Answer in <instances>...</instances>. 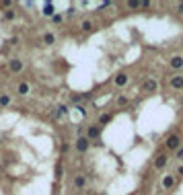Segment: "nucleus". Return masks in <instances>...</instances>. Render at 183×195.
Instances as JSON below:
<instances>
[{
  "instance_id": "nucleus-13",
  "label": "nucleus",
  "mask_w": 183,
  "mask_h": 195,
  "mask_svg": "<svg viewBox=\"0 0 183 195\" xmlns=\"http://www.w3.org/2000/svg\"><path fill=\"white\" fill-rule=\"evenodd\" d=\"M54 41H56V37H54L52 33H45V35H43V43H45V45H52Z\"/></svg>"
},
{
  "instance_id": "nucleus-3",
  "label": "nucleus",
  "mask_w": 183,
  "mask_h": 195,
  "mask_svg": "<svg viewBox=\"0 0 183 195\" xmlns=\"http://www.w3.org/2000/svg\"><path fill=\"white\" fill-rule=\"evenodd\" d=\"M167 162H169V156L167 154L156 156V160H154V168H165V166H167Z\"/></svg>"
},
{
  "instance_id": "nucleus-2",
  "label": "nucleus",
  "mask_w": 183,
  "mask_h": 195,
  "mask_svg": "<svg viewBox=\"0 0 183 195\" xmlns=\"http://www.w3.org/2000/svg\"><path fill=\"white\" fill-rule=\"evenodd\" d=\"M89 144H91V142L87 140V136H80L78 140H76V150H78V152H87V150H89Z\"/></svg>"
},
{
  "instance_id": "nucleus-5",
  "label": "nucleus",
  "mask_w": 183,
  "mask_h": 195,
  "mask_svg": "<svg viewBox=\"0 0 183 195\" xmlns=\"http://www.w3.org/2000/svg\"><path fill=\"white\" fill-rule=\"evenodd\" d=\"M142 88H144V93H154V90L158 88V84H156V80H146Z\"/></svg>"
},
{
  "instance_id": "nucleus-19",
  "label": "nucleus",
  "mask_w": 183,
  "mask_h": 195,
  "mask_svg": "<svg viewBox=\"0 0 183 195\" xmlns=\"http://www.w3.org/2000/svg\"><path fill=\"white\" fill-rule=\"evenodd\" d=\"M4 17H6L8 21H12V19H15V12H12V10H6V12H4Z\"/></svg>"
},
{
  "instance_id": "nucleus-6",
  "label": "nucleus",
  "mask_w": 183,
  "mask_h": 195,
  "mask_svg": "<svg viewBox=\"0 0 183 195\" xmlns=\"http://www.w3.org/2000/svg\"><path fill=\"white\" fill-rule=\"evenodd\" d=\"M171 68H175V70L183 68V58H181V56H175V58H171Z\"/></svg>"
},
{
  "instance_id": "nucleus-4",
  "label": "nucleus",
  "mask_w": 183,
  "mask_h": 195,
  "mask_svg": "<svg viewBox=\"0 0 183 195\" xmlns=\"http://www.w3.org/2000/svg\"><path fill=\"white\" fill-rule=\"evenodd\" d=\"M99 138V127L97 125H89V132H87V140H97Z\"/></svg>"
},
{
  "instance_id": "nucleus-8",
  "label": "nucleus",
  "mask_w": 183,
  "mask_h": 195,
  "mask_svg": "<svg viewBox=\"0 0 183 195\" xmlns=\"http://www.w3.org/2000/svg\"><path fill=\"white\" fill-rule=\"evenodd\" d=\"M115 84H117V86H126V84H128V74H117V76H115Z\"/></svg>"
},
{
  "instance_id": "nucleus-18",
  "label": "nucleus",
  "mask_w": 183,
  "mask_h": 195,
  "mask_svg": "<svg viewBox=\"0 0 183 195\" xmlns=\"http://www.w3.org/2000/svg\"><path fill=\"white\" fill-rule=\"evenodd\" d=\"M128 6H130V8H140V2H138V0H130Z\"/></svg>"
},
{
  "instance_id": "nucleus-10",
  "label": "nucleus",
  "mask_w": 183,
  "mask_h": 195,
  "mask_svg": "<svg viewBox=\"0 0 183 195\" xmlns=\"http://www.w3.org/2000/svg\"><path fill=\"white\" fill-rule=\"evenodd\" d=\"M10 70H12V72H21V70H23V62H21V60H12V62H10Z\"/></svg>"
},
{
  "instance_id": "nucleus-16",
  "label": "nucleus",
  "mask_w": 183,
  "mask_h": 195,
  "mask_svg": "<svg viewBox=\"0 0 183 195\" xmlns=\"http://www.w3.org/2000/svg\"><path fill=\"white\" fill-rule=\"evenodd\" d=\"M8 103H10V97H8V95H2V97H0V107H6Z\"/></svg>"
},
{
  "instance_id": "nucleus-7",
  "label": "nucleus",
  "mask_w": 183,
  "mask_h": 195,
  "mask_svg": "<svg viewBox=\"0 0 183 195\" xmlns=\"http://www.w3.org/2000/svg\"><path fill=\"white\" fill-rule=\"evenodd\" d=\"M84 185H87V179H84L82 175H76L74 177V187H76V189H82Z\"/></svg>"
},
{
  "instance_id": "nucleus-11",
  "label": "nucleus",
  "mask_w": 183,
  "mask_h": 195,
  "mask_svg": "<svg viewBox=\"0 0 183 195\" xmlns=\"http://www.w3.org/2000/svg\"><path fill=\"white\" fill-rule=\"evenodd\" d=\"M43 15L45 17H54V4H52V2H45L43 4Z\"/></svg>"
},
{
  "instance_id": "nucleus-22",
  "label": "nucleus",
  "mask_w": 183,
  "mask_h": 195,
  "mask_svg": "<svg viewBox=\"0 0 183 195\" xmlns=\"http://www.w3.org/2000/svg\"><path fill=\"white\" fill-rule=\"evenodd\" d=\"M177 158H183V148H179V150H177Z\"/></svg>"
},
{
  "instance_id": "nucleus-23",
  "label": "nucleus",
  "mask_w": 183,
  "mask_h": 195,
  "mask_svg": "<svg viewBox=\"0 0 183 195\" xmlns=\"http://www.w3.org/2000/svg\"><path fill=\"white\" fill-rule=\"evenodd\" d=\"M177 10H179V12H181V15H183V2H181V4L177 6Z\"/></svg>"
},
{
  "instance_id": "nucleus-12",
  "label": "nucleus",
  "mask_w": 183,
  "mask_h": 195,
  "mask_svg": "<svg viewBox=\"0 0 183 195\" xmlns=\"http://www.w3.org/2000/svg\"><path fill=\"white\" fill-rule=\"evenodd\" d=\"M173 185H175V179H173L171 175H167V177L163 179V187H165V189H171Z\"/></svg>"
},
{
  "instance_id": "nucleus-14",
  "label": "nucleus",
  "mask_w": 183,
  "mask_h": 195,
  "mask_svg": "<svg viewBox=\"0 0 183 195\" xmlns=\"http://www.w3.org/2000/svg\"><path fill=\"white\" fill-rule=\"evenodd\" d=\"M19 95H29V84H27V82H21L19 84Z\"/></svg>"
},
{
  "instance_id": "nucleus-15",
  "label": "nucleus",
  "mask_w": 183,
  "mask_h": 195,
  "mask_svg": "<svg viewBox=\"0 0 183 195\" xmlns=\"http://www.w3.org/2000/svg\"><path fill=\"white\" fill-rule=\"evenodd\" d=\"M109 121H111V115H109V113L99 117V125H105V123H109Z\"/></svg>"
},
{
  "instance_id": "nucleus-9",
  "label": "nucleus",
  "mask_w": 183,
  "mask_h": 195,
  "mask_svg": "<svg viewBox=\"0 0 183 195\" xmlns=\"http://www.w3.org/2000/svg\"><path fill=\"white\" fill-rule=\"evenodd\" d=\"M171 86L173 88H183V76H173L171 78Z\"/></svg>"
},
{
  "instance_id": "nucleus-21",
  "label": "nucleus",
  "mask_w": 183,
  "mask_h": 195,
  "mask_svg": "<svg viewBox=\"0 0 183 195\" xmlns=\"http://www.w3.org/2000/svg\"><path fill=\"white\" fill-rule=\"evenodd\" d=\"M117 103H119V105H126V103H128V99H126V97H119Z\"/></svg>"
},
{
  "instance_id": "nucleus-1",
  "label": "nucleus",
  "mask_w": 183,
  "mask_h": 195,
  "mask_svg": "<svg viewBox=\"0 0 183 195\" xmlns=\"http://www.w3.org/2000/svg\"><path fill=\"white\" fill-rule=\"evenodd\" d=\"M165 146H167L169 150H179V146H181V140H179V136H169L167 142H165Z\"/></svg>"
},
{
  "instance_id": "nucleus-20",
  "label": "nucleus",
  "mask_w": 183,
  "mask_h": 195,
  "mask_svg": "<svg viewBox=\"0 0 183 195\" xmlns=\"http://www.w3.org/2000/svg\"><path fill=\"white\" fill-rule=\"evenodd\" d=\"M54 23H56V25L62 23V15H54Z\"/></svg>"
},
{
  "instance_id": "nucleus-17",
  "label": "nucleus",
  "mask_w": 183,
  "mask_h": 195,
  "mask_svg": "<svg viewBox=\"0 0 183 195\" xmlns=\"http://www.w3.org/2000/svg\"><path fill=\"white\" fill-rule=\"evenodd\" d=\"M80 27H82V31H91V29H93V23H91V21H82Z\"/></svg>"
},
{
  "instance_id": "nucleus-24",
  "label": "nucleus",
  "mask_w": 183,
  "mask_h": 195,
  "mask_svg": "<svg viewBox=\"0 0 183 195\" xmlns=\"http://www.w3.org/2000/svg\"><path fill=\"white\" fill-rule=\"evenodd\" d=\"M179 175H183V166H179Z\"/></svg>"
}]
</instances>
